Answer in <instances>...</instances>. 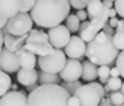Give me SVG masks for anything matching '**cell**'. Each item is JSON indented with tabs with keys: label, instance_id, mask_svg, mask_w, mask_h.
I'll return each instance as SVG.
<instances>
[{
	"label": "cell",
	"instance_id": "cell-37",
	"mask_svg": "<svg viewBox=\"0 0 124 106\" xmlns=\"http://www.w3.org/2000/svg\"><path fill=\"white\" fill-rule=\"evenodd\" d=\"M118 22H119L118 16H116V17H110V19H108V23H110V25L113 27V28H116V25H118Z\"/></svg>",
	"mask_w": 124,
	"mask_h": 106
},
{
	"label": "cell",
	"instance_id": "cell-30",
	"mask_svg": "<svg viewBox=\"0 0 124 106\" xmlns=\"http://www.w3.org/2000/svg\"><path fill=\"white\" fill-rule=\"evenodd\" d=\"M36 5V0H22V10L20 13H30L33 6Z\"/></svg>",
	"mask_w": 124,
	"mask_h": 106
},
{
	"label": "cell",
	"instance_id": "cell-42",
	"mask_svg": "<svg viewBox=\"0 0 124 106\" xmlns=\"http://www.w3.org/2000/svg\"><path fill=\"white\" fill-rule=\"evenodd\" d=\"M121 92L124 94V83H123V86H121Z\"/></svg>",
	"mask_w": 124,
	"mask_h": 106
},
{
	"label": "cell",
	"instance_id": "cell-33",
	"mask_svg": "<svg viewBox=\"0 0 124 106\" xmlns=\"http://www.w3.org/2000/svg\"><path fill=\"white\" fill-rule=\"evenodd\" d=\"M76 16L81 19V22H84V20H87V17H90L87 13V10H78L76 11Z\"/></svg>",
	"mask_w": 124,
	"mask_h": 106
},
{
	"label": "cell",
	"instance_id": "cell-19",
	"mask_svg": "<svg viewBox=\"0 0 124 106\" xmlns=\"http://www.w3.org/2000/svg\"><path fill=\"white\" fill-rule=\"evenodd\" d=\"M62 78L61 73H50V72H39V84H61Z\"/></svg>",
	"mask_w": 124,
	"mask_h": 106
},
{
	"label": "cell",
	"instance_id": "cell-38",
	"mask_svg": "<svg viewBox=\"0 0 124 106\" xmlns=\"http://www.w3.org/2000/svg\"><path fill=\"white\" fill-rule=\"evenodd\" d=\"M116 31H124V19H119V22H118V25H116Z\"/></svg>",
	"mask_w": 124,
	"mask_h": 106
},
{
	"label": "cell",
	"instance_id": "cell-31",
	"mask_svg": "<svg viewBox=\"0 0 124 106\" xmlns=\"http://www.w3.org/2000/svg\"><path fill=\"white\" fill-rule=\"evenodd\" d=\"M70 5L71 8H75V10H87V3L84 2V0H70Z\"/></svg>",
	"mask_w": 124,
	"mask_h": 106
},
{
	"label": "cell",
	"instance_id": "cell-32",
	"mask_svg": "<svg viewBox=\"0 0 124 106\" xmlns=\"http://www.w3.org/2000/svg\"><path fill=\"white\" fill-rule=\"evenodd\" d=\"M115 10L118 11V16L124 19V0H115Z\"/></svg>",
	"mask_w": 124,
	"mask_h": 106
},
{
	"label": "cell",
	"instance_id": "cell-26",
	"mask_svg": "<svg viewBox=\"0 0 124 106\" xmlns=\"http://www.w3.org/2000/svg\"><path fill=\"white\" fill-rule=\"evenodd\" d=\"M107 86L110 87V91H112V92H115V91H121V86H123V80H121V77H110V78H108V81H107Z\"/></svg>",
	"mask_w": 124,
	"mask_h": 106
},
{
	"label": "cell",
	"instance_id": "cell-20",
	"mask_svg": "<svg viewBox=\"0 0 124 106\" xmlns=\"http://www.w3.org/2000/svg\"><path fill=\"white\" fill-rule=\"evenodd\" d=\"M99 31H101V30L98 28V27H95V25L90 22L84 30H79V36L82 38L85 42H90V41H93V39L96 38V34H98Z\"/></svg>",
	"mask_w": 124,
	"mask_h": 106
},
{
	"label": "cell",
	"instance_id": "cell-43",
	"mask_svg": "<svg viewBox=\"0 0 124 106\" xmlns=\"http://www.w3.org/2000/svg\"><path fill=\"white\" fill-rule=\"evenodd\" d=\"M84 2H85V3H90V2H93V0H84Z\"/></svg>",
	"mask_w": 124,
	"mask_h": 106
},
{
	"label": "cell",
	"instance_id": "cell-39",
	"mask_svg": "<svg viewBox=\"0 0 124 106\" xmlns=\"http://www.w3.org/2000/svg\"><path fill=\"white\" fill-rule=\"evenodd\" d=\"M102 2H104V5H106V8H108V10L115 6V2H112V0H102Z\"/></svg>",
	"mask_w": 124,
	"mask_h": 106
},
{
	"label": "cell",
	"instance_id": "cell-27",
	"mask_svg": "<svg viewBox=\"0 0 124 106\" xmlns=\"http://www.w3.org/2000/svg\"><path fill=\"white\" fill-rule=\"evenodd\" d=\"M110 101L113 106H121L124 105V94L121 91H115L110 94Z\"/></svg>",
	"mask_w": 124,
	"mask_h": 106
},
{
	"label": "cell",
	"instance_id": "cell-28",
	"mask_svg": "<svg viewBox=\"0 0 124 106\" xmlns=\"http://www.w3.org/2000/svg\"><path fill=\"white\" fill-rule=\"evenodd\" d=\"M113 44L119 52L124 50V31H116L113 34Z\"/></svg>",
	"mask_w": 124,
	"mask_h": 106
},
{
	"label": "cell",
	"instance_id": "cell-24",
	"mask_svg": "<svg viewBox=\"0 0 124 106\" xmlns=\"http://www.w3.org/2000/svg\"><path fill=\"white\" fill-rule=\"evenodd\" d=\"M108 78H110V66H99L98 67V80H99V83L107 84Z\"/></svg>",
	"mask_w": 124,
	"mask_h": 106
},
{
	"label": "cell",
	"instance_id": "cell-10",
	"mask_svg": "<svg viewBox=\"0 0 124 106\" xmlns=\"http://www.w3.org/2000/svg\"><path fill=\"white\" fill-rule=\"evenodd\" d=\"M82 62L79 59H75V58H68L65 67L62 69L61 72V78L62 81H78L82 78Z\"/></svg>",
	"mask_w": 124,
	"mask_h": 106
},
{
	"label": "cell",
	"instance_id": "cell-22",
	"mask_svg": "<svg viewBox=\"0 0 124 106\" xmlns=\"http://www.w3.org/2000/svg\"><path fill=\"white\" fill-rule=\"evenodd\" d=\"M26 42H50V38H48V33H44L42 30H31L28 38H26Z\"/></svg>",
	"mask_w": 124,
	"mask_h": 106
},
{
	"label": "cell",
	"instance_id": "cell-14",
	"mask_svg": "<svg viewBox=\"0 0 124 106\" xmlns=\"http://www.w3.org/2000/svg\"><path fill=\"white\" fill-rule=\"evenodd\" d=\"M26 38L28 36H13L9 33H5V42H3V47L11 52H16L17 53L20 48L25 47V42H26Z\"/></svg>",
	"mask_w": 124,
	"mask_h": 106
},
{
	"label": "cell",
	"instance_id": "cell-7",
	"mask_svg": "<svg viewBox=\"0 0 124 106\" xmlns=\"http://www.w3.org/2000/svg\"><path fill=\"white\" fill-rule=\"evenodd\" d=\"M48 38L54 48H65V45L71 39V31L67 28V25H56L53 28H48Z\"/></svg>",
	"mask_w": 124,
	"mask_h": 106
},
{
	"label": "cell",
	"instance_id": "cell-21",
	"mask_svg": "<svg viewBox=\"0 0 124 106\" xmlns=\"http://www.w3.org/2000/svg\"><path fill=\"white\" fill-rule=\"evenodd\" d=\"M11 87H13V80H11L9 73L2 70V73H0V97L5 95L6 92H9Z\"/></svg>",
	"mask_w": 124,
	"mask_h": 106
},
{
	"label": "cell",
	"instance_id": "cell-40",
	"mask_svg": "<svg viewBox=\"0 0 124 106\" xmlns=\"http://www.w3.org/2000/svg\"><path fill=\"white\" fill-rule=\"evenodd\" d=\"M108 16H110V17H116V16H118V11L115 10V6L108 10Z\"/></svg>",
	"mask_w": 124,
	"mask_h": 106
},
{
	"label": "cell",
	"instance_id": "cell-3",
	"mask_svg": "<svg viewBox=\"0 0 124 106\" xmlns=\"http://www.w3.org/2000/svg\"><path fill=\"white\" fill-rule=\"evenodd\" d=\"M70 97L62 84H39L28 94V106H70Z\"/></svg>",
	"mask_w": 124,
	"mask_h": 106
},
{
	"label": "cell",
	"instance_id": "cell-16",
	"mask_svg": "<svg viewBox=\"0 0 124 106\" xmlns=\"http://www.w3.org/2000/svg\"><path fill=\"white\" fill-rule=\"evenodd\" d=\"M19 58H20V66L22 69H34L37 64V59L39 56L37 55H34L33 52H30V50H26V47H23L17 52Z\"/></svg>",
	"mask_w": 124,
	"mask_h": 106
},
{
	"label": "cell",
	"instance_id": "cell-8",
	"mask_svg": "<svg viewBox=\"0 0 124 106\" xmlns=\"http://www.w3.org/2000/svg\"><path fill=\"white\" fill-rule=\"evenodd\" d=\"M22 10V0H0V30L6 27V22Z\"/></svg>",
	"mask_w": 124,
	"mask_h": 106
},
{
	"label": "cell",
	"instance_id": "cell-41",
	"mask_svg": "<svg viewBox=\"0 0 124 106\" xmlns=\"http://www.w3.org/2000/svg\"><path fill=\"white\" fill-rule=\"evenodd\" d=\"M101 105H112V101H110V97H104V98L101 100Z\"/></svg>",
	"mask_w": 124,
	"mask_h": 106
},
{
	"label": "cell",
	"instance_id": "cell-9",
	"mask_svg": "<svg viewBox=\"0 0 124 106\" xmlns=\"http://www.w3.org/2000/svg\"><path fill=\"white\" fill-rule=\"evenodd\" d=\"M0 69L5 70L8 73H17L19 70L22 69L20 66V58L16 52H11L3 47L2 48V53H0Z\"/></svg>",
	"mask_w": 124,
	"mask_h": 106
},
{
	"label": "cell",
	"instance_id": "cell-29",
	"mask_svg": "<svg viewBox=\"0 0 124 106\" xmlns=\"http://www.w3.org/2000/svg\"><path fill=\"white\" fill-rule=\"evenodd\" d=\"M115 66L119 69V73H121V77L124 78V50L119 52L118 58H116V61H115Z\"/></svg>",
	"mask_w": 124,
	"mask_h": 106
},
{
	"label": "cell",
	"instance_id": "cell-46",
	"mask_svg": "<svg viewBox=\"0 0 124 106\" xmlns=\"http://www.w3.org/2000/svg\"><path fill=\"white\" fill-rule=\"evenodd\" d=\"M121 106H124V105H121Z\"/></svg>",
	"mask_w": 124,
	"mask_h": 106
},
{
	"label": "cell",
	"instance_id": "cell-45",
	"mask_svg": "<svg viewBox=\"0 0 124 106\" xmlns=\"http://www.w3.org/2000/svg\"><path fill=\"white\" fill-rule=\"evenodd\" d=\"M112 2H115V0H112Z\"/></svg>",
	"mask_w": 124,
	"mask_h": 106
},
{
	"label": "cell",
	"instance_id": "cell-15",
	"mask_svg": "<svg viewBox=\"0 0 124 106\" xmlns=\"http://www.w3.org/2000/svg\"><path fill=\"white\" fill-rule=\"evenodd\" d=\"M25 47L37 56H46L54 50L51 42H25Z\"/></svg>",
	"mask_w": 124,
	"mask_h": 106
},
{
	"label": "cell",
	"instance_id": "cell-12",
	"mask_svg": "<svg viewBox=\"0 0 124 106\" xmlns=\"http://www.w3.org/2000/svg\"><path fill=\"white\" fill-rule=\"evenodd\" d=\"M0 106H28V94L11 89L0 97Z\"/></svg>",
	"mask_w": 124,
	"mask_h": 106
},
{
	"label": "cell",
	"instance_id": "cell-17",
	"mask_svg": "<svg viewBox=\"0 0 124 106\" xmlns=\"http://www.w3.org/2000/svg\"><path fill=\"white\" fill-rule=\"evenodd\" d=\"M82 66H84V69H82V78H81V80L87 81V83L88 81H96L98 80V66H96L95 62L87 59V61L82 62Z\"/></svg>",
	"mask_w": 124,
	"mask_h": 106
},
{
	"label": "cell",
	"instance_id": "cell-2",
	"mask_svg": "<svg viewBox=\"0 0 124 106\" xmlns=\"http://www.w3.org/2000/svg\"><path fill=\"white\" fill-rule=\"evenodd\" d=\"M119 50L113 44V36L101 30L93 41L87 42V59L96 66H112L116 61Z\"/></svg>",
	"mask_w": 124,
	"mask_h": 106
},
{
	"label": "cell",
	"instance_id": "cell-11",
	"mask_svg": "<svg viewBox=\"0 0 124 106\" xmlns=\"http://www.w3.org/2000/svg\"><path fill=\"white\" fill-rule=\"evenodd\" d=\"M65 55L68 58H75V59H81L82 56H85L87 53V42L84 41L81 36H76L73 34L70 42L65 45Z\"/></svg>",
	"mask_w": 124,
	"mask_h": 106
},
{
	"label": "cell",
	"instance_id": "cell-44",
	"mask_svg": "<svg viewBox=\"0 0 124 106\" xmlns=\"http://www.w3.org/2000/svg\"><path fill=\"white\" fill-rule=\"evenodd\" d=\"M99 106H113V105H99Z\"/></svg>",
	"mask_w": 124,
	"mask_h": 106
},
{
	"label": "cell",
	"instance_id": "cell-18",
	"mask_svg": "<svg viewBox=\"0 0 124 106\" xmlns=\"http://www.w3.org/2000/svg\"><path fill=\"white\" fill-rule=\"evenodd\" d=\"M108 8H106L102 0H93V2L87 3V13L88 16L92 17H99V16H102L104 13H107Z\"/></svg>",
	"mask_w": 124,
	"mask_h": 106
},
{
	"label": "cell",
	"instance_id": "cell-23",
	"mask_svg": "<svg viewBox=\"0 0 124 106\" xmlns=\"http://www.w3.org/2000/svg\"><path fill=\"white\" fill-rule=\"evenodd\" d=\"M65 25H67V28L71 31V33H76V31H79L81 28V19L78 17L76 14H70L67 19H65Z\"/></svg>",
	"mask_w": 124,
	"mask_h": 106
},
{
	"label": "cell",
	"instance_id": "cell-35",
	"mask_svg": "<svg viewBox=\"0 0 124 106\" xmlns=\"http://www.w3.org/2000/svg\"><path fill=\"white\" fill-rule=\"evenodd\" d=\"M68 105L70 106H81V100L78 98L76 95H71V97H70V100H68Z\"/></svg>",
	"mask_w": 124,
	"mask_h": 106
},
{
	"label": "cell",
	"instance_id": "cell-34",
	"mask_svg": "<svg viewBox=\"0 0 124 106\" xmlns=\"http://www.w3.org/2000/svg\"><path fill=\"white\" fill-rule=\"evenodd\" d=\"M102 31H106L107 34H110V36H113V34L116 33V30L110 25V23H106V25H104V28H102Z\"/></svg>",
	"mask_w": 124,
	"mask_h": 106
},
{
	"label": "cell",
	"instance_id": "cell-5",
	"mask_svg": "<svg viewBox=\"0 0 124 106\" xmlns=\"http://www.w3.org/2000/svg\"><path fill=\"white\" fill-rule=\"evenodd\" d=\"M68 56L65 55V50L62 48H54L50 55L46 56H39L37 64L40 70L44 72H50V73H61L62 69L67 64Z\"/></svg>",
	"mask_w": 124,
	"mask_h": 106
},
{
	"label": "cell",
	"instance_id": "cell-4",
	"mask_svg": "<svg viewBox=\"0 0 124 106\" xmlns=\"http://www.w3.org/2000/svg\"><path fill=\"white\" fill-rule=\"evenodd\" d=\"M104 84L96 81H88L76 91L75 95L81 100V106H99L104 98Z\"/></svg>",
	"mask_w": 124,
	"mask_h": 106
},
{
	"label": "cell",
	"instance_id": "cell-6",
	"mask_svg": "<svg viewBox=\"0 0 124 106\" xmlns=\"http://www.w3.org/2000/svg\"><path fill=\"white\" fill-rule=\"evenodd\" d=\"M34 20L31 17V13H19L14 17H11L6 22V27L2 30H5V33H9L13 36H28L30 31L33 30Z\"/></svg>",
	"mask_w": 124,
	"mask_h": 106
},
{
	"label": "cell",
	"instance_id": "cell-1",
	"mask_svg": "<svg viewBox=\"0 0 124 106\" xmlns=\"http://www.w3.org/2000/svg\"><path fill=\"white\" fill-rule=\"evenodd\" d=\"M70 0H36L30 13L37 27L53 28L70 16Z\"/></svg>",
	"mask_w": 124,
	"mask_h": 106
},
{
	"label": "cell",
	"instance_id": "cell-13",
	"mask_svg": "<svg viewBox=\"0 0 124 106\" xmlns=\"http://www.w3.org/2000/svg\"><path fill=\"white\" fill-rule=\"evenodd\" d=\"M17 83L25 87L39 84V72L36 69H20L17 72Z\"/></svg>",
	"mask_w": 124,
	"mask_h": 106
},
{
	"label": "cell",
	"instance_id": "cell-25",
	"mask_svg": "<svg viewBox=\"0 0 124 106\" xmlns=\"http://www.w3.org/2000/svg\"><path fill=\"white\" fill-rule=\"evenodd\" d=\"M61 84H62V87H65L70 94H71V95H75L76 91L82 86V83H81L79 80H78V81H62Z\"/></svg>",
	"mask_w": 124,
	"mask_h": 106
},
{
	"label": "cell",
	"instance_id": "cell-36",
	"mask_svg": "<svg viewBox=\"0 0 124 106\" xmlns=\"http://www.w3.org/2000/svg\"><path fill=\"white\" fill-rule=\"evenodd\" d=\"M110 77H121V73H119V69L116 67H110Z\"/></svg>",
	"mask_w": 124,
	"mask_h": 106
}]
</instances>
